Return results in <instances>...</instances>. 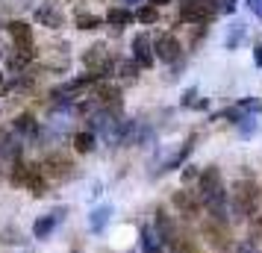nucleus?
<instances>
[{"label":"nucleus","instance_id":"obj_21","mask_svg":"<svg viewBox=\"0 0 262 253\" xmlns=\"http://www.w3.org/2000/svg\"><path fill=\"white\" fill-rule=\"evenodd\" d=\"M142 253H162V244L150 227H142Z\"/></svg>","mask_w":262,"mask_h":253},{"label":"nucleus","instance_id":"obj_15","mask_svg":"<svg viewBox=\"0 0 262 253\" xmlns=\"http://www.w3.org/2000/svg\"><path fill=\"white\" fill-rule=\"evenodd\" d=\"M62 215H65V209H53L50 215L36 218V224H33V236H36V239H48L50 233L56 229V224L62 221Z\"/></svg>","mask_w":262,"mask_h":253},{"label":"nucleus","instance_id":"obj_2","mask_svg":"<svg viewBox=\"0 0 262 253\" xmlns=\"http://www.w3.org/2000/svg\"><path fill=\"white\" fill-rule=\"evenodd\" d=\"M256 200H259V186L256 180H236L233 182V192H230V212H233V221H248L256 209Z\"/></svg>","mask_w":262,"mask_h":253},{"label":"nucleus","instance_id":"obj_5","mask_svg":"<svg viewBox=\"0 0 262 253\" xmlns=\"http://www.w3.org/2000/svg\"><path fill=\"white\" fill-rule=\"evenodd\" d=\"M180 18L186 24H209L215 18L212 0H183L180 3Z\"/></svg>","mask_w":262,"mask_h":253},{"label":"nucleus","instance_id":"obj_12","mask_svg":"<svg viewBox=\"0 0 262 253\" xmlns=\"http://www.w3.org/2000/svg\"><path fill=\"white\" fill-rule=\"evenodd\" d=\"M41 171H45V177L65 180V177L74 171V162L65 156V153H48V156H45V162H41Z\"/></svg>","mask_w":262,"mask_h":253},{"label":"nucleus","instance_id":"obj_31","mask_svg":"<svg viewBox=\"0 0 262 253\" xmlns=\"http://www.w3.org/2000/svg\"><path fill=\"white\" fill-rule=\"evenodd\" d=\"M147 3H150V6H156V9H159V6H165V3H171V0H147Z\"/></svg>","mask_w":262,"mask_h":253},{"label":"nucleus","instance_id":"obj_24","mask_svg":"<svg viewBox=\"0 0 262 253\" xmlns=\"http://www.w3.org/2000/svg\"><path fill=\"white\" fill-rule=\"evenodd\" d=\"M242 38H245V27L242 24H236V30H230V36H227V50H236L238 44H242Z\"/></svg>","mask_w":262,"mask_h":253},{"label":"nucleus","instance_id":"obj_22","mask_svg":"<svg viewBox=\"0 0 262 253\" xmlns=\"http://www.w3.org/2000/svg\"><path fill=\"white\" fill-rule=\"evenodd\" d=\"M136 21H139V24H156V21H159V9L150 6V3H147V6H139V9H136Z\"/></svg>","mask_w":262,"mask_h":253},{"label":"nucleus","instance_id":"obj_3","mask_svg":"<svg viewBox=\"0 0 262 253\" xmlns=\"http://www.w3.org/2000/svg\"><path fill=\"white\" fill-rule=\"evenodd\" d=\"M115 62H118L115 59V53H112L103 41H100V44H92V48L83 53V65L89 68V74H95V77H100V80L112 74Z\"/></svg>","mask_w":262,"mask_h":253},{"label":"nucleus","instance_id":"obj_16","mask_svg":"<svg viewBox=\"0 0 262 253\" xmlns=\"http://www.w3.org/2000/svg\"><path fill=\"white\" fill-rule=\"evenodd\" d=\"M12 130L21 135V139H36V135H38V121L33 118L30 112H21V115H15Z\"/></svg>","mask_w":262,"mask_h":253},{"label":"nucleus","instance_id":"obj_13","mask_svg":"<svg viewBox=\"0 0 262 253\" xmlns=\"http://www.w3.org/2000/svg\"><path fill=\"white\" fill-rule=\"evenodd\" d=\"M171 203H174V209H177L180 215H186V218L201 215V197H198L194 192H174Z\"/></svg>","mask_w":262,"mask_h":253},{"label":"nucleus","instance_id":"obj_11","mask_svg":"<svg viewBox=\"0 0 262 253\" xmlns=\"http://www.w3.org/2000/svg\"><path fill=\"white\" fill-rule=\"evenodd\" d=\"M133 62H139V68H154L156 53H154V41L147 33H139L133 38Z\"/></svg>","mask_w":262,"mask_h":253},{"label":"nucleus","instance_id":"obj_32","mask_svg":"<svg viewBox=\"0 0 262 253\" xmlns=\"http://www.w3.org/2000/svg\"><path fill=\"white\" fill-rule=\"evenodd\" d=\"M124 3H127V6H136V3H139V6H142V0H124Z\"/></svg>","mask_w":262,"mask_h":253},{"label":"nucleus","instance_id":"obj_23","mask_svg":"<svg viewBox=\"0 0 262 253\" xmlns=\"http://www.w3.org/2000/svg\"><path fill=\"white\" fill-rule=\"evenodd\" d=\"M106 221H109V206H100V209H95V212H92V218H89L92 233H100V229L106 227Z\"/></svg>","mask_w":262,"mask_h":253},{"label":"nucleus","instance_id":"obj_8","mask_svg":"<svg viewBox=\"0 0 262 253\" xmlns=\"http://www.w3.org/2000/svg\"><path fill=\"white\" fill-rule=\"evenodd\" d=\"M6 33H9V38H12V44L18 50H24V53H33V56H36L33 27L27 24V21H9V24H6Z\"/></svg>","mask_w":262,"mask_h":253},{"label":"nucleus","instance_id":"obj_18","mask_svg":"<svg viewBox=\"0 0 262 253\" xmlns=\"http://www.w3.org/2000/svg\"><path fill=\"white\" fill-rule=\"evenodd\" d=\"M106 21L112 27H127V24H133V21H136V12H130V9H127V6H112V9H109L106 12Z\"/></svg>","mask_w":262,"mask_h":253},{"label":"nucleus","instance_id":"obj_4","mask_svg":"<svg viewBox=\"0 0 262 253\" xmlns=\"http://www.w3.org/2000/svg\"><path fill=\"white\" fill-rule=\"evenodd\" d=\"M154 236L159 239V244H165L168 250L177 253L180 241H183V236H180L177 224H174V218L168 215V212H162V209H156V218H154Z\"/></svg>","mask_w":262,"mask_h":253},{"label":"nucleus","instance_id":"obj_9","mask_svg":"<svg viewBox=\"0 0 262 253\" xmlns=\"http://www.w3.org/2000/svg\"><path fill=\"white\" fill-rule=\"evenodd\" d=\"M21 135L15 133L12 127H0V159H6V162H18L21 159Z\"/></svg>","mask_w":262,"mask_h":253},{"label":"nucleus","instance_id":"obj_30","mask_svg":"<svg viewBox=\"0 0 262 253\" xmlns=\"http://www.w3.org/2000/svg\"><path fill=\"white\" fill-rule=\"evenodd\" d=\"M236 253H253V244H238Z\"/></svg>","mask_w":262,"mask_h":253},{"label":"nucleus","instance_id":"obj_6","mask_svg":"<svg viewBox=\"0 0 262 253\" xmlns=\"http://www.w3.org/2000/svg\"><path fill=\"white\" fill-rule=\"evenodd\" d=\"M203 239L209 241V247H212V250H218V253H230V247H233L230 227H227V224H221V221H215V218L203 221Z\"/></svg>","mask_w":262,"mask_h":253},{"label":"nucleus","instance_id":"obj_14","mask_svg":"<svg viewBox=\"0 0 262 253\" xmlns=\"http://www.w3.org/2000/svg\"><path fill=\"white\" fill-rule=\"evenodd\" d=\"M36 21L38 24L50 27V30H59L65 24V15H62L59 6H53V3H45V6H38L36 9Z\"/></svg>","mask_w":262,"mask_h":253},{"label":"nucleus","instance_id":"obj_10","mask_svg":"<svg viewBox=\"0 0 262 253\" xmlns=\"http://www.w3.org/2000/svg\"><path fill=\"white\" fill-rule=\"evenodd\" d=\"M95 103H100L103 112L115 115V112L121 109V88L112 85V83H97L95 85Z\"/></svg>","mask_w":262,"mask_h":253},{"label":"nucleus","instance_id":"obj_1","mask_svg":"<svg viewBox=\"0 0 262 253\" xmlns=\"http://www.w3.org/2000/svg\"><path fill=\"white\" fill-rule=\"evenodd\" d=\"M198 197H201V203L209 209V215H212L215 221H221V224L230 221V192H227L224 177H221V171L215 168V165L201 171Z\"/></svg>","mask_w":262,"mask_h":253},{"label":"nucleus","instance_id":"obj_19","mask_svg":"<svg viewBox=\"0 0 262 253\" xmlns=\"http://www.w3.org/2000/svg\"><path fill=\"white\" fill-rule=\"evenodd\" d=\"M97 145V135L92 130H83V133H74V150L77 153H92Z\"/></svg>","mask_w":262,"mask_h":253},{"label":"nucleus","instance_id":"obj_26","mask_svg":"<svg viewBox=\"0 0 262 253\" xmlns=\"http://www.w3.org/2000/svg\"><path fill=\"white\" fill-rule=\"evenodd\" d=\"M177 253H203V250H201V247H198V244H194L191 239H186V241H180Z\"/></svg>","mask_w":262,"mask_h":253},{"label":"nucleus","instance_id":"obj_29","mask_svg":"<svg viewBox=\"0 0 262 253\" xmlns=\"http://www.w3.org/2000/svg\"><path fill=\"white\" fill-rule=\"evenodd\" d=\"M194 97H198V88H189L183 95V106H194Z\"/></svg>","mask_w":262,"mask_h":253},{"label":"nucleus","instance_id":"obj_28","mask_svg":"<svg viewBox=\"0 0 262 253\" xmlns=\"http://www.w3.org/2000/svg\"><path fill=\"white\" fill-rule=\"evenodd\" d=\"M248 9H250L253 15H256L259 21H262V0H248Z\"/></svg>","mask_w":262,"mask_h":253},{"label":"nucleus","instance_id":"obj_27","mask_svg":"<svg viewBox=\"0 0 262 253\" xmlns=\"http://www.w3.org/2000/svg\"><path fill=\"white\" fill-rule=\"evenodd\" d=\"M121 74H124V77H136V74H139V62H127V65L121 68Z\"/></svg>","mask_w":262,"mask_h":253},{"label":"nucleus","instance_id":"obj_25","mask_svg":"<svg viewBox=\"0 0 262 253\" xmlns=\"http://www.w3.org/2000/svg\"><path fill=\"white\" fill-rule=\"evenodd\" d=\"M212 6H215V15H224L236 9V0H212Z\"/></svg>","mask_w":262,"mask_h":253},{"label":"nucleus","instance_id":"obj_7","mask_svg":"<svg viewBox=\"0 0 262 253\" xmlns=\"http://www.w3.org/2000/svg\"><path fill=\"white\" fill-rule=\"evenodd\" d=\"M154 53L156 59H162L165 65H174V62L183 59V44L174 33H162V36L154 41Z\"/></svg>","mask_w":262,"mask_h":253},{"label":"nucleus","instance_id":"obj_17","mask_svg":"<svg viewBox=\"0 0 262 253\" xmlns=\"http://www.w3.org/2000/svg\"><path fill=\"white\" fill-rule=\"evenodd\" d=\"M24 186L30 189L33 194H45V189H48V180H45V171H41V165H30V171H27V180Z\"/></svg>","mask_w":262,"mask_h":253},{"label":"nucleus","instance_id":"obj_20","mask_svg":"<svg viewBox=\"0 0 262 253\" xmlns=\"http://www.w3.org/2000/svg\"><path fill=\"white\" fill-rule=\"evenodd\" d=\"M106 18H100V15H92V12H77L74 15V24L77 30H97V27H103Z\"/></svg>","mask_w":262,"mask_h":253},{"label":"nucleus","instance_id":"obj_33","mask_svg":"<svg viewBox=\"0 0 262 253\" xmlns=\"http://www.w3.org/2000/svg\"><path fill=\"white\" fill-rule=\"evenodd\" d=\"M259 197H262V186H259Z\"/></svg>","mask_w":262,"mask_h":253}]
</instances>
